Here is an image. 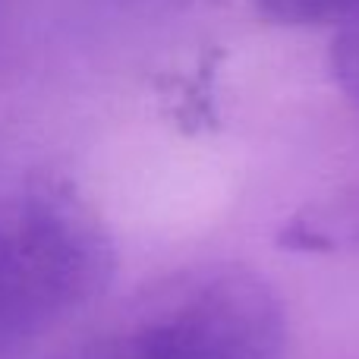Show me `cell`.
Listing matches in <instances>:
<instances>
[{"mask_svg": "<svg viewBox=\"0 0 359 359\" xmlns=\"http://www.w3.org/2000/svg\"><path fill=\"white\" fill-rule=\"evenodd\" d=\"M284 347L274 287L246 265L205 262L158 280L50 359H280Z\"/></svg>", "mask_w": 359, "mask_h": 359, "instance_id": "1", "label": "cell"}, {"mask_svg": "<svg viewBox=\"0 0 359 359\" xmlns=\"http://www.w3.org/2000/svg\"><path fill=\"white\" fill-rule=\"evenodd\" d=\"M114 265L107 227L73 192L38 186L0 198V347L86 309Z\"/></svg>", "mask_w": 359, "mask_h": 359, "instance_id": "2", "label": "cell"}, {"mask_svg": "<svg viewBox=\"0 0 359 359\" xmlns=\"http://www.w3.org/2000/svg\"><path fill=\"white\" fill-rule=\"evenodd\" d=\"M278 246L290 252L359 249V196H341L297 211L278 227Z\"/></svg>", "mask_w": 359, "mask_h": 359, "instance_id": "3", "label": "cell"}, {"mask_svg": "<svg viewBox=\"0 0 359 359\" xmlns=\"http://www.w3.org/2000/svg\"><path fill=\"white\" fill-rule=\"evenodd\" d=\"M268 16L287 25L350 22L359 16V0H262Z\"/></svg>", "mask_w": 359, "mask_h": 359, "instance_id": "4", "label": "cell"}, {"mask_svg": "<svg viewBox=\"0 0 359 359\" xmlns=\"http://www.w3.org/2000/svg\"><path fill=\"white\" fill-rule=\"evenodd\" d=\"M331 63H334V76L341 88L359 104V16L344 22L341 35L334 38Z\"/></svg>", "mask_w": 359, "mask_h": 359, "instance_id": "5", "label": "cell"}]
</instances>
